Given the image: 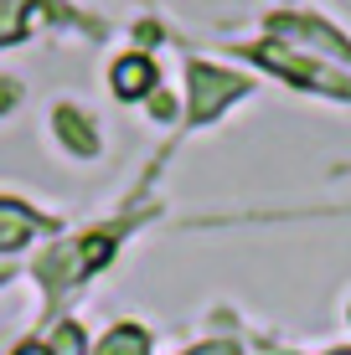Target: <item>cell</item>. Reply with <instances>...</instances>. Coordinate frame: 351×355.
Returning a JSON list of instances; mask_svg holds the SVG:
<instances>
[{
  "label": "cell",
  "mask_w": 351,
  "mask_h": 355,
  "mask_svg": "<svg viewBox=\"0 0 351 355\" xmlns=\"http://www.w3.org/2000/svg\"><path fill=\"white\" fill-rule=\"evenodd\" d=\"M47 222L36 211H26L21 201H0V252H10V248H26V242L42 232Z\"/></svg>",
  "instance_id": "1"
}]
</instances>
